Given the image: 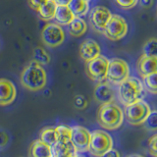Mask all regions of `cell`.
Returning <instances> with one entry per match:
<instances>
[{"mask_svg": "<svg viewBox=\"0 0 157 157\" xmlns=\"http://www.w3.org/2000/svg\"><path fill=\"white\" fill-rule=\"evenodd\" d=\"M101 157H121L119 151L116 150V149H113L111 148L110 150H108L107 152H105Z\"/></svg>", "mask_w": 157, "mask_h": 157, "instance_id": "d6a6232c", "label": "cell"}, {"mask_svg": "<svg viewBox=\"0 0 157 157\" xmlns=\"http://www.w3.org/2000/svg\"><path fill=\"white\" fill-rule=\"evenodd\" d=\"M74 148L71 144H64L57 141L51 146V157H72L74 155Z\"/></svg>", "mask_w": 157, "mask_h": 157, "instance_id": "d6986e66", "label": "cell"}, {"mask_svg": "<svg viewBox=\"0 0 157 157\" xmlns=\"http://www.w3.org/2000/svg\"><path fill=\"white\" fill-rule=\"evenodd\" d=\"M9 140L10 137L7 132H5L4 130H0V150L3 149L4 147H6Z\"/></svg>", "mask_w": 157, "mask_h": 157, "instance_id": "f546056e", "label": "cell"}, {"mask_svg": "<svg viewBox=\"0 0 157 157\" xmlns=\"http://www.w3.org/2000/svg\"><path fill=\"white\" fill-rule=\"evenodd\" d=\"M17 96L16 86L10 80L0 78V106H8L15 101Z\"/></svg>", "mask_w": 157, "mask_h": 157, "instance_id": "7c38bea8", "label": "cell"}, {"mask_svg": "<svg viewBox=\"0 0 157 157\" xmlns=\"http://www.w3.org/2000/svg\"><path fill=\"white\" fill-rule=\"evenodd\" d=\"M48 0H28L29 7L33 9L34 11H37V10L40 8L42 5H44Z\"/></svg>", "mask_w": 157, "mask_h": 157, "instance_id": "1f68e13d", "label": "cell"}, {"mask_svg": "<svg viewBox=\"0 0 157 157\" xmlns=\"http://www.w3.org/2000/svg\"><path fill=\"white\" fill-rule=\"evenodd\" d=\"M39 137H40L39 140H42L44 144H46L49 146H53L58 141L56 130H55V128H52V127L44 128L40 132Z\"/></svg>", "mask_w": 157, "mask_h": 157, "instance_id": "7402d4cb", "label": "cell"}, {"mask_svg": "<svg viewBox=\"0 0 157 157\" xmlns=\"http://www.w3.org/2000/svg\"><path fill=\"white\" fill-rule=\"evenodd\" d=\"M112 16V13L109 9L104 6L93 7L90 12V22L93 29L98 33H103L107 23Z\"/></svg>", "mask_w": 157, "mask_h": 157, "instance_id": "8fae6325", "label": "cell"}, {"mask_svg": "<svg viewBox=\"0 0 157 157\" xmlns=\"http://www.w3.org/2000/svg\"><path fill=\"white\" fill-rule=\"evenodd\" d=\"M156 15H157V8H156Z\"/></svg>", "mask_w": 157, "mask_h": 157, "instance_id": "74e56055", "label": "cell"}, {"mask_svg": "<svg viewBox=\"0 0 157 157\" xmlns=\"http://www.w3.org/2000/svg\"><path fill=\"white\" fill-rule=\"evenodd\" d=\"M93 97H94L95 101L100 104L114 101L115 92L110 86V82L104 81L98 82L93 90Z\"/></svg>", "mask_w": 157, "mask_h": 157, "instance_id": "4fadbf2b", "label": "cell"}, {"mask_svg": "<svg viewBox=\"0 0 157 157\" xmlns=\"http://www.w3.org/2000/svg\"><path fill=\"white\" fill-rule=\"evenodd\" d=\"M76 17H83L90 12V1L88 0H72L69 4Z\"/></svg>", "mask_w": 157, "mask_h": 157, "instance_id": "44dd1931", "label": "cell"}, {"mask_svg": "<svg viewBox=\"0 0 157 157\" xmlns=\"http://www.w3.org/2000/svg\"><path fill=\"white\" fill-rule=\"evenodd\" d=\"M86 63V72L90 80L97 82L106 80L108 65H109V59L107 57L99 55Z\"/></svg>", "mask_w": 157, "mask_h": 157, "instance_id": "9c48e42d", "label": "cell"}, {"mask_svg": "<svg viewBox=\"0 0 157 157\" xmlns=\"http://www.w3.org/2000/svg\"><path fill=\"white\" fill-rule=\"evenodd\" d=\"M33 60L38 64H40L42 66H45L47 64L50 63V55L44 50L42 47H36L33 50Z\"/></svg>", "mask_w": 157, "mask_h": 157, "instance_id": "603a6c76", "label": "cell"}, {"mask_svg": "<svg viewBox=\"0 0 157 157\" xmlns=\"http://www.w3.org/2000/svg\"><path fill=\"white\" fill-rule=\"evenodd\" d=\"M57 5H69L71 3L72 0H54Z\"/></svg>", "mask_w": 157, "mask_h": 157, "instance_id": "e575fe53", "label": "cell"}, {"mask_svg": "<svg viewBox=\"0 0 157 157\" xmlns=\"http://www.w3.org/2000/svg\"><path fill=\"white\" fill-rule=\"evenodd\" d=\"M113 146V140L109 134L102 130H95L90 134L88 151L94 157H101Z\"/></svg>", "mask_w": 157, "mask_h": 157, "instance_id": "5b68a950", "label": "cell"}, {"mask_svg": "<svg viewBox=\"0 0 157 157\" xmlns=\"http://www.w3.org/2000/svg\"><path fill=\"white\" fill-rule=\"evenodd\" d=\"M124 112L115 102L101 104L97 110L96 120L103 129L114 131L119 129L124 122Z\"/></svg>", "mask_w": 157, "mask_h": 157, "instance_id": "7a4b0ae2", "label": "cell"}, {"mask_svg": "<svg viewBox=\"0 0 157 157\" xmlns=\"http://www.w3.org/2000/svg\"><path fill=\"white\" fill-rule=\"evenodd\" d=\"M128 29H129V27H128V23L125 18H123L120 15L112 14L102 33L110 40L118 41L127 36Z\"/></svg>", "mask_w": 157, "mask_h": 157, "instance_id": "52a82bcc", "label": "cell"}, {"mask_svg": "<svg viewBox=\"0 0 157 157\" xmlns=\"http://www.w3.org/2000/svg\"><path fill=\"white\" fill-rule=\"evenodd\" d=\"M144 87L141 81L136 77H129L118 85V95L125 106L136 102L144 97Z\"/></svg>", "mask_w": 157, "mask_h": 157, "instance_id": "3957f363", "label": "cell"}, {"mask_svg": "<svg viewBox=\"0 0 157 157\" xmlns=\"http://www.w3.org/2000/svg\"><path fill=\"white\" fill-rule=\"evenodd\" d=\"M140 5L144 8H149L153 4V0H139Z\"/></svg>", "mask_w": 157, "mask_h": 157, "instance_id": "836d02e7", "label": "cell"}, {"mask_svg": "<svg viewBox=\"0 0 157 157\" xmlns=\"http://www.w3.org/2000/svg\"><path fill=\"white\" fill-rule=\"evenodd\" d=\"M72 157H83V156H82V155H78L77 153H74V155H73Z\"/></svg>", "mask_w": 157, "mask_h": 157, "instance_id": "8d00e7d4", "label": "cell"}, {"mask_svg": "<svg viewBox=\"0 0 157 157\" xmlns=\"http://www.w3.org/2000/svg\"><path fill=\"white\" fill-rule=\"evenodd\" d=\"M88 1H90V0H88Z\"/></svg>", "mask_w": 157, "mask_h": 157, "instance_id": "f35d334b", "label": "cell"}, {"mask_svg": "<svg viewBox=\"0 0 157 157\" xmlns=\"http://www.w3.org/2000/svg\"><path fill=\"white\" fill-rule=\"evenodd\" d=\"M142 55L157 58V38H150L142 47Z\"/></svg>", "mask_w": 157, "mask_h": 157, "instance_id": "484cf974", "label": "cell"}, {"mask_svg": "<svg viewBox=\"0 0 157 157\" xmlns=\"http://www.w3.org/2000/svg\"><path fill=\"white\" fill-rule=\"evenodd\" d=\"M136 70L142 78L150 74L157 73V58L141 55L136 64Z\"/></svg>", "mask_w": 157, "mask_h": 157, "instance_id": "9a60e30c", "label": "cell"}, {"mask_svg": "<svg viewBox=\"0 0 157 157\" xmlns=\"http://www.w3.org/2000/svg\"><path fill=\"white\" fill-rule=\"evenodd\" d=\"M144 129L150 132L157 131V110L150 111L149 115L147 116L145 121L144 122Z\"/></svg>", "mask_w": 157, "mask_h": 157, "instance_id": "4316f807", "label": "cell"}, {"mask_svg": "<svg viewBox=\"0 0 157 157\" xmlns=\"http://www.w3.org/2000/svg\"><path fill=\"white\" fill-rule=\"evenodd\" d=\"M90 141V132L86 128L82 126H74L71 132V140L75 152H86L88 151Z\"/></svg>", "mask_w": 157, "mask_h": 157, "instance_id": "30bf717a", "label": "cell"}, {"mask_svg": "<svg viewBox=\"0 0 157 157\" xmlns=\"http://www.w3.org/2000/svg\"><path fill=\"white\" fill-rule=\"evenodd\" d=\"M75 14L73 13L69 5H57L55 16L54 20L60 26H68L74 19H75Z\"/></svg>", "mask_w": 157, "mask_h": 157, "instance_id": "e0dca14e", "label": "cell"}, {"mask_svg": "<svg viewBox=\"0 0 157 157\" xmlns=\"http://www.w3.org/2000/svg\"><path fill=\"white\" fill-rule=\"evenodd\" d=\"M87 105V101L85 98V96L82 95H77L75 97V106L78 109H83Z\"/></svg>", "mask_w": 157, "mask_h": 157, "instance_id": "4dcf8cb0", "label": "cell"}, {"mask_svg": "<svg viewBox=\"0 0 157 157\" xmlns=\"http://www.w3.org/2000/svg\"><path fill=\"white\" fill-rule=\"evenodd\" d=\"M142 85L149 93L157 94V73H153L148 76L144 77Z\"/></svg>", "mask_w": 157, "mask_h": 157, "instance_id": "d4e9b609", "label": "cell"}, {"mask_svg": "<svg viewBox=\"0 0 157 157\" xmlns=\"http://www.w3.org/2000/svg\"><path fill=\"white\" fill-rule=\"evenodd\" d=\"M101 55V48L94 39L87 38L80 46V56L85 62H88Z\"/></svg>", "mask_w": 157, "mask_h": 157, "instance_id": "5bb4252c", "label": "cell"}, {"mask_svg": "<svg viewBox=\"0 0 157 157\" xmlns=\"http://www.w3.org/2000/svg\"><path fill=\"white\" fill-rule=\"evenodd\" d=\"M130 77V67L121 58H112L109 60L106 80L108 82L118 86Z\"/></svg>", "mask_w": 157, "mask_h": 157, "instance_id": "8992f818", "label": "cell"}, {"mask_svg": "<svg viewBox=\"0 0 157 157\" xmlns=\"http://www.w3.org/2000/svg\"><path fill=\"white\" fill-rule=\"evenodd\" d=\"M127 157H144L142 155H140V154H131L129 156H127Z\"/></svg>", "mask_w": 157, "mask_h": 157, "instance_id": "d590c367", "label": "cell"}, {"mask_svg": "<svg viewBox=\"0 0 157 157\" xmlns=\"http://www.w3.org/2000/svg\"><path fill=\"white\" fill-rule=\"evenodd\" d=\"M148 149L152 156L157 157V135L152 136L148 140Z\"/></svg>", "mask_w": 157, "mask_h": 157, "instance_id": "f1b7e54d", "label": "cell"}, {"mask_svg": "<svg viewBox=\"0 0 157 157\" xmlns=\"http://www.w3.org/2000/svg\"><path fill=\"white\" fill-rule=\"evenodd\" d=\"M66 33L62 29V26L57 23H47L41 31L42 42L46 46L55 48L60 46L65 41Z\"/></svg>", "mask_w": 157, "mask_h": 157, "instance_id": "ba28073f", "label": "cell"}, {"mask_svg": "<svg viewBox=\"0 0 157 157\" xmlns=\"http://www.w3.org/2000/svg\"><path fill=\"white\" fill-rule=\"evenodd\" d=\"M68 31L72 36L80 37L86 33L87 25L81 17H75V19L68 25Z\"/></svg>", "mask_w": 157, "mask_h": 157, "instance_id": "ac0fdd59", "label": "cell"}, {"mask_svg": "<svg viewBox=\"0 0 157 157\" xmlns=\"http://www.w3.org/2000/svg\"><path fill=\"white\" fill-rule=\"evenodd\" d=\"M20 78L23 86L27 90L31 91H39L46 86L47 74L44 66L33 60L24 68Z\"/></svg>", "mask_w": 157, "mask_h": 157, "instance_id": "6da1fadb", "label": "cell"}, {"mask_svg": "<svg viewBox=\"0 0 157 157\" xmlns=\"http://www.w3.org/2000/svg\"><path fill=\"white\" fill-rule=\"evenodd\" d=\"M150 111L151 109L148 103L140 99L126 106L124 117H126V120L129 124L132 126H140L144 124Z\"/></svg>", "mask_w": 157, "mask_h": 157, "instance_id": "277c9868", "label": "cell"}, {"mask_svg": "<svg viewBox=\"0 0 157 157\" xmlns=\"http://www.w3.org/2000/svg\"><path fill=\"white\" fill-rule=\"evenodd\" d=\"M118 6L121 7L122 9H132L134 8L136 5L139 2V0H115Z\"/></svg>", "mask_w": 157, "mask_h": 157, "instance_id": "83f0119b", "label": "cell"}, {"mask_svg": "<svg viewBox=\"0 0 157 157\" xmlns=\"http://www.w3.org/2000/svg\"><path fill=\"white\" fill-rule=\"evenodd\" d=\"M57 132L58 141L64 142V144H70L71 140V132L72 128L67 125H59L55 128Z\"/></svg>", "mask_w": 157, "mask_h": 157, "instance_id": "cb8c5ba5", "label": "cell"}, {"mask_svg": "<svg viewBox=\"0 0 157 157\" xmlns=\"http://www.w3.org/2000/svg\"><path fill=\"white\" fill-rule=\"evenodd\" d=\"M56 8L57 3L54 0H48L36 12L43 21H51V20L54 19V16H55Z\"/></svg>", "mask_w": 157, "mask_h": 157, "instance_id": "ffe728a7", "label": "cell"}, {"mask_svg": "<svg viewBox=\"0 0 157 157\" xmlns=\"http://www.w3.org/2000/svg\"><path fill=\"white\" fill-rule=\"evenodd\" d=\"M29 157H51V146L40 140H34L29 146Z\"/></svg>", "mask_w": 157, "mask_h": 157, "instance_id": "2e32d148", "label": "cell"}]
</instances>
